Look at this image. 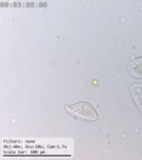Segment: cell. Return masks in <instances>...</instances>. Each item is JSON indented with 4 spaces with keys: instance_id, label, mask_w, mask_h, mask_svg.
<instances>
[{
    "instance_id": "1",
    "label": "cell",
    "mask_w": 142,
    "mask_h": 160,
    "mask_svg": "<svg viewBox=\"0 0 142 160\" xmlns=\"http://www.w3.org/2000/svg\"><path fill=\"white\" fill-rule=\"evenodd\" d=\"M65 109L70 114L80 119H84L88 121H96L98 119V115L95 108L88 102H78L75 104H70V106H66Z\"/></svg>"
},
{
    "instance_id": "2",
    "label": "cell",
    "mask_w": 142,
    "mask_h": 160,
    "mask_svg": "<svg viewBox=\"0 0 142 160\" xmlns=\"http://www.w3.org/2000/svg\"><path fill=\"white\" fill-rule=\"evenodd\" d=\"M131 96L134 98V102L137 106L139 110L142 113V84H133L130 86Z\"/></svg>"
},
{
    "instance_id": "3",
    "label": "cell",
    "mask_w": 142,
    "mask_h": 160,
    "mask_svg": "<svg viewBox=\"0 0 142 160\" xmlns=\"http://www.w3.org/2000/svg\"><path fill=\"white\" fill-rule=\"evenodd\" d=\"M128 70L133 76L135 77H142V57L133 59L128 64Z\"/></svg>"
}]
</instances>
